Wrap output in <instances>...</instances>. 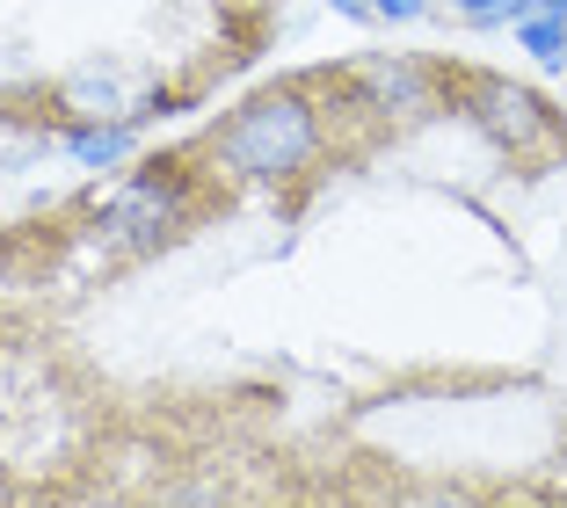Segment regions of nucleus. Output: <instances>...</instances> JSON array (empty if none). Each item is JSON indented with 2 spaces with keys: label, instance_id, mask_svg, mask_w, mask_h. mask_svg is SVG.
<instances>
[{
  "label": "nucleus",
  "instance_id": "nucleus-1",
  "mask_svg": "<svg viewBox=\"0 0 567 508\" xmlns=\"http://www.w3.org/2000/svg\"><path fill=\"white\" fill-rule=\"evenodd\" d=\"M320 146V116L299 87H277V95H255L248 110H234L226 124L212 132V160L234 167L248 182H284L299 175Z\"/></svg>",
  "mask_w": 567,
  "mask_h": 508
},
{
  "label": "nucleus",
  "instance_id": "nucleus-2",
  "mask_svg": "<svg viewBox=\"0 0 567 508\" xmlns=\"http://www.w3.org/2000/svg\"><path fill=\"white\" fill-rule=\"evenodd\" d=\"M189 218V197L175 175H138L132 189H124L110 211H102V232L124 247V255H153V247L167 240V232Z\"/></svg>",
  "mask_w": 567,
  "mask_h": 508
},
{
  "label": "nucleus",
  "instance_id": "nucleus-3",
  "mask_svg": "<svg viewBox=\"0 0 567 508\" xmlns=\"http://www.w3.org/2000/svg\"><path fill=\"white\" fill-rule=\"evenodd\" d=\"M473 124H481L495 146L524 153L546 132V110H538V95H524V87H509V81H473Z\"/></svg>",
  "mask_w": 567,
  "mask_h": 508
},
{
  "label": "nucleus",
  "instance_id": "nucleus-4",
  "mask_svg": "<svg viewBox=\"0 0 567 508\" xmlns=\"http://www.w3.org/2000/svg\"><path fill=\"white\" fill-rule=\"evenodd\" d=\"M357 87H364V110H430V95H436L430 66H415L401 51H371L357 66Z\"/></svg>",
  "mask_w": 567,
  "mask_h": 508
},
{
  "label": "nucleus",
  "instance_id": "nucleus-5",
  "mask_svg": "<svg viewBox=\"0 0 567 508\" xmlns=\"http://www.w3.org/2000/svg\"><path fill=\"white\" fill-rule=\"evenodd\" d=\"M66 110H81V116H132V110H124V81H117V73H102V66H81L66 81Z\"/></svg>",
  "mask_w": 567,
  "mask_h": 508
},
{
  "label": "nucleus",
  "instance_id": "nucleus-6",
  "mask_svg": "<svg viewBox=\"0 0 567 508\" xmlns=\"http://www.w3.org/2000/svg\"><path fill=\"white\" fill-rule=\"evenodd\" d=\"M124 146H132V132H124V124H102V132H73V160H81V167H110V160H124Z\"/></svg>",
  "mask_w": 567,
  "mask_h": 508
},
{
  "label": "nucleus",
  "instance_id": "nucleus-7",
  "mask_svg": "<svg viewBox=\"0 0 567 508\" xmlns=\"http://www.w3.org/2000/svg\"><path fill=\"white\" fill-rule=\"evenodd\" d=\"M524 44H532L538 59L553 66V59L567 51V15H524Z\"/></svg>",
  "mask_w": 567,
  "mask_h": 508
},
{
  "label": "nucleus",
  "instance_id": "nucleus-8",
  "mask_svg": "<svg viewBox=\"0 0 567 508\" xmlns=\"http://www.w3.org/2000/svg\"><path fill=\"white\" fill-rule=\"evenodd\" d=\"M466 15H481V22H495V15H524V0H458Z\"/></svg>",
  "mask_w": 567,
  "mask_h": 508
},
{
  "label": "nucleus",
  "instance_id": "nucleus-9",
  "mask_svg": "<svg viewBox=\"0 0 567 508\" xmlns=\"http://www.w3.org/2000/svg\"><path fill=\"white\" fill-rule=\"evenodd\" d=\"M342 15H357V22H379V0H334Z\"/></svg>",
  "mask_w": 567,
  "mask_h": 508
}]
</instances>
